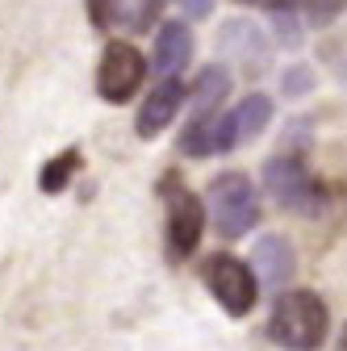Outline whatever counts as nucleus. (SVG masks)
<instances>
[{
	"label": "nucleus",
	"mask_w": 347,
	"mask_h": 351,
	"mask_svg": "<svg viewBox=\"0 0 347 351\" xmlns=\"http://www.w3.org/2000/svg\"><path fill=\"white\" fill-rule=\"evenodd\" d=\"M331 330L326 301L310 289H289L276 297L268 314V339L285 351H318Z\"/></svg>",
	"instance_id": "nucleus-1"
},
{
	"label": "nucleus",
	"mask_w": 347,
	"mask_h": 351,
	"mask_svg": "<svg viewBox=\"0 0 347 351\" xmlns=\"http://www.w3.org/2000/svg\"><path fill=\"white\" fill-rule=\"evenodd\" d=\"M209 217L222 239H243L259 222V193L243 171H222L209 180Z\"/></svg>",
	"instance_id": "nucleus-2"
},
{
	"label": "nucleus",
	"mask_w": 347,
	"mask_h": 351,
	"mask_svg": "<svg viewBox=\"0 0 347 351\" xmlns=\"http://www.w3.org/2000/svg\"><path fill=\"white\" fill-rule=\"evenodd\" d=\"M205 285H209L213 301H218L230 318H247L255 310V301H259V276L251 272L247 259H239L230 251L209 255V263H205Z\"/></svg>",
	"instance_id": "nucleus-3"
},
{
	"label": "nucleus",
	"mask_w": 347,
	"mask_h": 351,
	"mask_svg": "<svg viewBox=\"0 0 347 351\" xmlns=\"http://www.w3.org/2000/svg\"><path fill=\"white\" fill-rule=\"evenodd\" d=\"M143 80H147L143 51L130 47V42H109L105 55H101V67H97V93H101V101L125 105L143 88Z\"/></svg>",
	"instance_id": "nucleus-4"
},
{
	"label": "nucleus",
	"mask_w": 347,
	"mask_h": 351,
	"mask_svg": "<svg viewBox=\"0 0 347 351\" xmlns=\"http://www.w3.org/2000/svg\"><path fill=\"white\" fill-rule=\"evenodd\" d=\"M264 189L272 193L276 205L293 209V213H310L318 209V184L310 180V171L293 155H272L264 163Z\"/></svg>",
	"instance_id": "nucleus-5"
},
{
	"label": "nucleus",
	"mask_w": 347,
	"mask_h": 351,
	"mask_svg": "<svg viewBox=\"0 0 347 351\" xmlns=\"http://www.w3.org/2000/svg\"><path fill=\"white\" fill-rule=\"evenodd\" d=\"M272 121V97L268 93H247L222 121H218V151H235L255 143Z\"/></svg>",
	"instance_id": "nucleus-6"
},
{
	"label": "nucleus",
	"mask_w": 347,
	"mask_h": 351,
	"mask_svg": "<svg viewBox=\"0 0 347 351\" xmlns=\"http://www.w3.org/2000/svg\"><path fill=\"white\" fill-rule=\"evenodd\" d=\"M201 234H205V205L189 193V189H176L167 201V247L176 259L193 255L201 247Z\"/></svg>",
	"instance_id": "nucleus-7"
},
{
	"label": "nucleus",
	"mask_w": 347,
	"mask_h": 351,
	"mask_svg": "<svg viewBox=\"0 0 347 351\" xmlns=\"http://www.w3.org/2000/svg\"><path fill=\"white\" fill-rule=\"evenodd\" d=\"M184 101H189V88L180 84V75H163L151 93L143 97V109H139V121H134L139 138H159L163 130L176 121V113H180Z\"/></svg>",
	"instance_id": "nucleus-8"
},
{
	"label": "nucleus",
	"mask_w": 347,
	"mask_h": 351,
	"mask_svg": "<svg viewBox=\"0 0 347 351\" xmlns=\"http://www.w3.org/2000/svg\"><path fill=\"white\" fill-rule=\"evenodd\" d=\"M251 272L264 280L268 289H285L293 280V272H297L293 243L285 234H264V239L255 243V251H251Z\"/></svg>",
	"instance_id": "nucleus-9"
},
{
	"label": "nucleus",
	"mask_w": 347,
	"mask_h": 351,
	"mask_svg": "<svg viewBox=\"0 0 347 351\" xmlns=\"http://www.w3.org/2000/svg\"><path fill=\"white\" fill-rule=\"evenodd\" d=\"M193 59V29L184 21H167L155 34V71L163 75H180Z\"/></svg>",
	"instance_id": "nucleus-10"
},
{
	"label": "nucleus",
	"mask_w": 347,
	"mask_h": 351,
	"mask_svg": "<svg viewBox=\"0 0 347 351\" xmlns=\"http://www.w3.org/2000/svg\"><path fill=\"white\" fill-rule=\"evenodd\" d=\"M226 93H230V71L226 67H205L197 75V84H193V105H197V117L193 121H201L205 113L213 117V109L226 101Z\"/></svg>",
	"instance_id": "nucleus-11"
},
{
	"label": "nucleus",
	"mask_w": 347,
	"mask_h": 351,
	"mask_svg": "<svg viewBox=\"0 0 347 351\" xmlns=\"http://www.w3.org/2000/svg\"><path fill=\"white\" fill-rule=\"evenodd\" d=\"M222 47H226L230 55H239V59H243V51H247L251 67H264V55H268V42L259 38V29H255L251 21H230L226 34H222Z\"/></svg>",
	"instance_id": "nucleus-12"
},
{
	"label": "nucleus",
	"mask_w": 347,
	"mask_h": 351,
	"mask_svg": "<svg viewBox=\"0 0 347 351\" xmlns=\"http://www.w3.org/2000/svg\"><path fill=\"white\" fill-rule=\"evenodd\" d=\"M75 167H80V151H63V155H55L47 167H42V176H38L42 193H63Z\"/></svg>",
	"instance_id": "nucleus-13"
},
{
	"label": "nucleus",
	"mask_w": 347,
	"mask_h": 351,
	"mask_svg": "<svg viewBox=\"0 0 347 351\" xmlns=\"http://www.w3.org/2000/svg\"><path fill=\"white\" fill-rule=\"evenodd\" d=\"M113 17L125 25V29H143L159 17V0H117L113 5Z\"/></svg>",
	"instance_id": "nucleus-14"
},
{
	"label": "nucleus",
	"mask_w": 347,
	"mask_h": 351,
	"mask_svg": "<svg viewBox=\"0 0 347 351\" xmlns=\"http://www.w3.org/2000/svg\"><path fill=\"white\" fill-rule=\"evenodd\" d=\"M84 5H88V21H93L97 29H105L109 17H113V5H117V0H84Z\"/></svg>",
	"instance_id": "nucleus-15"
},
{
	"label": "nucleus",
	"mask_w": 347,
	"mask_h": 351,
	"mask_svg": "<svg viewBox=\"0 0 347 351\" xmlns=\"http://www.w3.org/2000/svg\"><path fill=\"white\" fill-rule=\"evenodd\" d=\"M335 9H339V0H310V5H306V17H310L314 25H322V21L335 17Z\"/></svg>",
	"instance_id": "nucleus-16"
},
{
	"label": "nucleus",
	"mask_w": 347,
	"mask_h": 351,
	"mask_svg": "<svg viewBox=\"0 0 347 351\" xmlns=\"http://www.w3.org/2000/svg\"><path fill=\"white\" fill-rule=\"evenodd\" d=\"M310 84H314V75H310L306 67H297V71H289V75H285V93H289V97H301Z\"/></svg>",
	"instance_id": "nucleus-17"
},
{
	"label": "nucleus",
	"mask_w": 347,
	"mask_h": 351,
	"mask_svg": "<svg viewBox=\"0 0 347 351\" xmlns=\"http://www.w3.org/2000/svg\"><path fill=\"white\" fill-rule=\"evenodd\" d=\"M176 5L189 13V17H209V9H213V0H176Z\"/></svg>",
	"instance_id": "nucleus-18"
},
{
	"label": "nucleus",
	"mask_w": 347,
	"mask_h": 351,
	"mask_svg": "<svg viewBox=\"0 0 347 351\" xmlns=\"http://www.w3.org/2000/svg\"><path fill=\"white\" fill-rule=\"evenodd\" d=\"M339 351H347V326H343V335H339Z\"/></svg>",
	"instance_id": "nucleus-19"
}]
</instances>
